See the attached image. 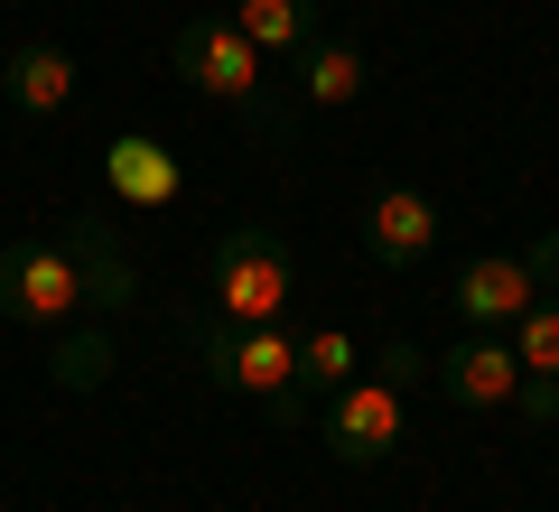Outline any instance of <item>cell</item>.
Returning <instances> with one entry per match:
<instances>
[{
  "mask_svg": "<svg viewBox=\"0 0 559 512\" xmlns=\"http://www.w3.org/2000/svg\"><path fill=\"white\" fill-rule=\"evenodd\" d=\"M289 289H299V261H289V242L271 234V224H224L215 252H205V298H215L234 326H271L280 308H289Z\"/></svg>",
  "mask_w": 559,
  "mask_h": 512,
  "instance_id": "1",
  "label": "cell"
},
{
  "mask_svg": "<svg viewBox=\"0 0 559 512\" xmlns=\"http://www.w3.org/2000/svg\"><path fill=\"white\" fill-rule=\"evenodd\" d=\"M75 308H84V279L66 261V242H38V234L0 242V317L10 326H66Z\"/></svg>",
  "mask_w": 559,
  "mask_h": 512,
  "instance_id": "2",
  "label": "cell"
},
{
  "mask_svg": "<svg viewBox=\"0 0 559 512\" xmlns=\"http://www.w3.org/2000/svg\"><path fill=\"white\" fill-rule=\"evenodd\" d=\"M168 57H178V75L197 84V94L234 103V112H242V103H261V94H271V84H261V66H271V57H261V47L242 38L234 20H187Z\"/></svg>",
  "mask_w": 559,
  "mask_h": 512,
  "instance_id": "3",
  "label": "cell"
},
{
  "mask_svg": "<svg viewBox=\"0 0 559 512\" xmlns=\"http://www.w3.org/2000/svg\"><path fill=\"white\" fill-rule=\"evenodd\" d=\"M401 448V382H345V392H326V456H345V466H382V456Z\"/></svg>",
  "mask_w": 559,
  "mask_h": 512,
  "instance_id": "4",
  "label": "cell"
},
{
  "mask_svg": "<svg viewBox=\"0 0 559 512\" xmlns=\"http://www.w3.org/2000/svg\"><path fill=\"white\" fill-rule=\"evenodd\" d=\"M439 205H429V187H382L373 205H364V252L382 261V271H419V261L439 252Z\"/></svg>",
  "mask_w": 559,
  "mask_h": 512,
  "instance_id": "5",
  "label": "cell"
},
{
  "mask_svg": "<svg viewBox=\"0 0 559 512\" xmlns=\"http://www.w3.org/2000/svg\"><path fill=\"white\" fill-rule=\"evenodd\" d=\"M224 382H234V392H261L271 419H299L308 410V392H299V335H280V317H271V326H242Z\"/></svg>",
  "mask_w": 559,
  "mask_h": 512,
  "instance_id": "6",
  "label": "cell"
},
{
  "mask_svg": "<svg viewBox=\"0 0 559 512\" xmlns=\"http://www.w3.org/2000/svg\"><path fill=\"white\" fill-rule=\"evenodd\" d=\"M448 298H457V317H466L476 335H503V326L540 298V279H532V261H522V252H476Z\"/></svg>",
  "mask_w": 559,
  "mask_h": 512,
  "instance_id": "7",
  "label": "cell"
},
{
  "mask_svg": "<svg viewBox=\"0 0 559 512\" xmlns=\"http://www.w3.org/2000/svg\"><path fill=\"white\" fill-rule=\"evenodd\" d=\"M57 242H66V261H75V279H84V308L121 317L140 298V271H131V252L112 242V224H103V215H66Z\"/></svg>",
  "mask_w": 559,
  "mask_h": 512,
  "instance_id": "8",
  "label": "cell"
},
{
  "mask_svg": "<svg viewBox=\"0 0 559 512\" xmlns=\"http://www.w3.org/2000/svg\"><path fill=\"white\" fill-rule=\"evenodd\" d=\"M439 392L457 401V410H503V401L522 392L513 335H466V345H448L439 355Z\"/></svg>",
  "mask_w": 559,
  "mask_h": 512,
  "instance_id": "9",
  "label": "cell"
},
{
  "mask_svg": "<svg viewBox=\"0 0 559 512\" xmlns=\"http://www.w3.org/2000/svg\"><path fill=\"white\" fill-rule=\"evenodd\" d=\"M103 187H112L121 205H178L187 197V168H178V150L121 131V140H103Z\"/></svg>",
  "mask_w": 559,
  "mask_h": 512,
  "instance_id": "10",
  "label": "cell"
},
{
  "mask_svg": "<svg viewBox=\"0 0 559 512\" xmlns=\"http://www.w3.org/2000/svg\"><path fill=\"white\" fill-rule=\"evenodd\" d=\"M224 20L242 28V38L261 47V57H299V47H318V20H326V0H234Z\"/></svg>",
  "mask_w": 559,
  "mask_h": 512,
  "instance_id": "11",
  "label": "cell"
},
{
  "mask_svg": "<svg viewBox=\"0 0 559 512\" xmlns=\"http://www.w3.org/2000/svg\"><path fill=\"white\" fill-rule=\"evenodd\" d=\"M0 84H10L20 112H66V103H75V57L38 38V47H20V57L0 66Z\"/></svg>",
  "mask_w": 559,
  "mask_h": 512,
  "instance_id": "12",
  "label": "cell"
},
{
  "mask_svg": "<svg viewBox=\"0 0 559 512\" xmlns=\"http://www.w3.org/2000/svg\"><path fill=\"white\" fill-rule=\"evenodd\" d=\"M289 66H299V103H318V112H336V103H355L364 94V57H355V47H299V57H289Z\"/></svg>",
  "mask_w": 559,
  "mask_h": 512,
  "instance_id": "13",
  "label": "cell"
},
{
  "mask_svg": "<svg viewBox=\"0 0 559 512\" xmlns=\"http://www.w3.org/2000/svg\"><path fill=\"white\" fill-rule=\"evenodd\" d=\"M345 382H355V335L345 326L299 335V392H345Z\"/></svg>",
  "mask_w": 559,
  "mask_h": 512,
  "instance_id": "14",
  "label": "cell"
},
{
  "mask_svg": "<svg viewBox=\"0 0 559 512\" xmlns=\"http://www.w3.org/2000/svg\"><path fill=\"white\" fill-rule=\"evenodd\" d=\"M503 335H513L522 373H559V289H540V298H532V308H522Z\"/></svg>",
  "mask_w": 559,
  "mask_h": 512,
  "instance_id": "15",
  "label": "cell"
},
{
  "mask_svg": "<svg viewBox=\"0 0 559 512\" xmlns=\"http://www.w3.org/2000/svg\"><path fill=\"white\" fill-rule=\"evenodd\" d=\"M103 373H112V335H94V326L66 335L57 326V382H66V392H94Z\"/></svg>",
  "mask_w": 559,
  "mask_h": 512,
  "instance_id": "16",
  "label": "cell"
},
{
  "mask_svg": "<svg viewBox=\"0 0 559 512\" xmlns=\"http://www.w3.org/2000/svg\"><path fill=\"white\" fill-rule=\"evenodd\" d=\"M513 410H522V419H559V373H522Z\"/></svg>",
  "mask_w": 559,
  "mask_h": 512,
  "instance_id": "17",
  "label": "cell"
},
{
  "mask_svg": "<svg viewBox=\"0 0 559 512\" xmlns=\"http://www.w3.org/2000/svg\"><path fill=\"white\" fill-rule=\"evenodd\" d=\"M382 382H401V392H411V382H419V345H382Z\"/></svg>",
  "mask_w": 559,
  "mask_h": 512,
  "instance_id": "18",
  "label": "cell"
},
{
  "mask_svg": "<svg viewBox=\"0 0 559 512\" xmlns=\"http://www.w3.org/2000/svg\"><path fill=\"white\" fill-rule=\"evenodd\" d=\"M522 261H532V279H540V289H559V234H540Z\"/></svg>",
  "mask_w": 559,
  "mask_h": 512,
  "instance_id": "19",
  "label": "cell"
},
{
  "mask_svg": "<svg viewBox=\"0 0 559 512\" xmlns=\"http://www.w3.org/2000/svg\"><path fill=\"white\" fill-rule=\"evenodd\" d=\"M0 94H10V84H0Z\"/></svg>",
  "mask_w": 559,
  "mask_h": 512,
  "instance_id": "20",
  "label": "cell"
}]
</instances>
